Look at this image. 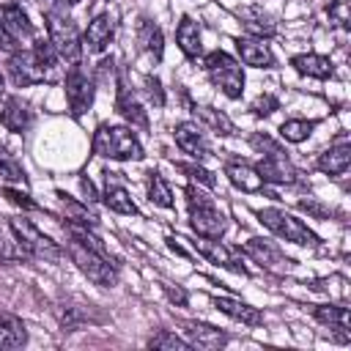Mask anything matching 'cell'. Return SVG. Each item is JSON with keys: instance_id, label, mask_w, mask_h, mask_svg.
<instances>
[{"instance_id": "9a60e30c", "label": "cell", "mask_w": 351, "mask_h": 351, "mask_svg": "<svg viewBox=\"0 0 351 351\" xmlns=\"http://www.w3.org/2000/svg\"><path fill=\"white\" fill-rule=\"evenodd\" d=\"M176 143H178V148L184 154H189L195 159H206L208 156V143H206V137H203L197 123H189V121L178 123L176 126Z\"/></svg>"}, {"instance_id": "2e32d148", "label": "cell", "mask_w": 351, "mask_h": 351, "mask_svg": "<svg viewBox=\"0 0 351 351\" xmlns=\"http://www.w3.org/2000/svg\"><path fill=\"white\" fill-rule=\"evenodd\" d=\"M0 25H3L16 41H22V38H33V22H30L27 14L22 11V5H16V3H5V5H0Z\"/></svg>"}, {"instance_id": "4316f807", "label": "cell", "mask_w": 351, "mask_h": 351, "mask_svg": "<svg viewBox=\"0 0 351 351\" xmlns=\"http://www.w3.org/2000/svg\"><path fill=\"white\" fill-rule=\"evenodd\" d=\"M137 41L143 44V49H145L154 60H162V30H159V25L143 19L140 27H137Z\"/></svg>"}, {"instance_id": "ba28073f", "label": "cell", "mask_w": 351, "mask_h": 351, "mask_svg": "<svg viewBox=\"0 0 351 351\" xmlns=\"http://www.w3.org/2000/svg\"><path fill=\"white\" fill-rule=\"evenodd\" d=\"M258 219L271 233H277L285 241H293V244H302V247H315L318 244V236L307 225H302L296 217H291L288 211H282V208H261L258 211Z\"/></svg>"}, {"instance_id": "1f68e13d", "label": "cell", "mask_w": 351, "mask_h": 351, "mask_svg": "<svg viewBox=\"0 0 351 351\" xmlns=\"http://www.w3.org/2000/svg\"><path fill=\"white\" fill-rule=\"evenodd\" d=\"M313 129H315V121L293 118V121H285V123L280 126V134H282V140H288V143H302V140H307V137L313 134Z\"/></svg>"}, {"instance_id": "277c9868", "label": "cell", "mask_w": 351, "mask_h": 351, "mask_svg": "<svg viewBox=\"0 0 351 351\" xmlns=\"http://www.w3.org/2000/svg\"><path fill=\"white\" fill-rule=\"evenodd\" d=\"M8 228H11L22 252H27L33 258H41V261H60L63 258V250L58 247V241H52L47 233H41L30 219L14 217V219H8Z\"/></svg>"}, {"instance_id": "83f0119b", "label": "cell", "mask_w": 351, "mask_h": 351, "mask_svg": "<svg viewBox=\"0 0 351 351\" xmlns=\"http://www.w3.org/2000/svg\"><path fill=\"white\" fill-rule=\"evenodd\" d=\"M321 324H326L329 329H337V332H343L346 337H348V324H351V318H348V310L346 307H315V313H313Z\"/></svg>"}, {"instance_id": "ee69618b", "label": "cell", "mask_w": 351, "mask_h": 351, "mask_svg": "<svg viewBox=\"0 0 351 351\" xmlns=\"http://www.w3.org/2000/svg\"><path fill=\"white\" fill-rule=\"evenodd\" d=\"M58 3H80V0H58Z\"/></svg>"}, {"instance_id": "3957f363", "label": "cell", "mask_w": 351, "mask_h": 351, "mask_svg": "<svg viewBox=\"0 0 351 351\" xmlns=\"http://www.w3.org/2000/svg\"><path fill=\"white\" fill-rule=\"evenodd\" d=\"M186 203H189V225L197 236L203 239H219L228 228L225 222V214L217 208V203L203 195L197 186H189L186 189Z\"/></svg>"}, {"instance_id": "ffe728a7", "label": "cell", "mask_w": 351, "mask_h": 351, "mask_svg": "<svg viewBox=\"0 0 351 351\" xmlns=\"http://www.w3.org/2000/svg\"><path fill=\"white\" fill-rule=\"evenodd\" d=\"M351 165V148H348V140L340 137L337 145H329L321 156H318V170L329 173V176H343Z\"/></svg>"}, {"instance_id": "f1b7e54d", "label": "cell", "mask_w": 351, "mask_h": 351, "mask_svg": "<svg viewBox=\"0 0 351 351\" xmlns=\"http://www.w3.org/2000/svg\"><path fill=\"white\" fill-rule=\"evenodd\" d=\"M192 112H195V118L206 121L217 134H233V132H236L233 121H230L225 112H219V110H211V107H192Z\"/></svg>"}, {"instance_id": "e0dca14e", "label": "cell", "mask_w": 351, "mask_h": 351, "mask_svg": "<svg viewBox=\"0 0 351 351\" xmlns=\"http://www.w3.org/2000/svg\"><path fill=\"white\" fill-rule=\"evenodd\" d=\"M236 49H239V55H241V60H244L247 66H255V69H269V66H274V55H271V49L263 44V38H255V36L239 38V41H236Z\"/></svg>"}, {"instance_id": "7a4b0ae2", "label": "cell", "mask_w": 351, "mask_h": 351, "mask_svg": "<svg viewBox=\"0 0 351 351\" xmlns=\"http://www.w3.org/2000/svg\"><path fill=\"white\" fill-rule=\"evenodd\" d=\"M93 154L126 162V159H143V145L126 126L101 123L93 134Z\"/></svg>"}, {"instance_id": "8fae6325", "label": "cell", "mask_w": 351, "mask_h": 351, "mask_svg": "<svg viewBox=\"0 0 351 351\" xmlns=\"http://www.w3.org/2000/svg\"><path fill=\"white\" fill-rule=\"evenodd\" d=\"M192 247H195V252L197 255H203V258H208L211 263H217V266H222V269H230V271H236V274H247V269H244V263L236 258V252L230 250V247H225L219 239H195L192 241Z\"/></svg>"}, {"instance_id": "7c38bea8", "label": "cell", "mask_w": 351, "mask_h": 351, "mask_svg": "<svg viewBox=\"0 0 351 351\" xmlns=\"http://www.w3.org/2000/svg\"><path fill=\"white\" fill-rule=\"evenodd\" d=\"M241 250H244L255 263H261L263 269H271V271L288 269V263H291V261L280 252V247L271 244V241H266V239H250V241L241 244Z\"/></svg>"}, {"instance_id": "6da1fadb", "label": "cell", "mask_w": 351, "mask_h": 351, "mask_svg": "<svg viewBox=\"0 0 351 351\" xmlns=\"http://www.w3.org/2000/svg\"><path fill=\"white\" fill-rule=\"evenodd\" d=\"M58 52L49 41H36L30 52H14L8 60L11 80L25 88V85H38V82H52L58 77Z\"/></svg>"}, {"instance_id": "52a82bcc", "label": "cell", "mask_w": 351, "mask_h": 351, "mask_svg": "<svg viewBox=\"0 0 351 351\" xmlns=\"http://www.w3.org/2000/svg\"><path fill=\"white\" fill-rule=\"evenodd\" d=\"M206 71H208V77H211V82L225 93V96H230V99H239L241 93H244V71H241V66L228 55V52H211V55H206Z\"/></svg>"}, {"instance_id": "d4e9b609", "label": "cell", "mask_w": 351, "mask_h": 351, "mask_svg": "<svg viewBox=\"0 0 351 351\" xmlns=\"http://www.w3.org/2000/svg\"><path fill=\"white\" fill-rule=\"evenodd\" d=\"M176 41H178V47H181V52L186 58H197L200 55V49H203V44H200V27H197V22L192 16H181L178 30H176Z\"/></svg>"}, {"instance_id": "cb8c5ba5", "label": "cell", "mask_w": 351, "mask_h": 351, "mask_svg": "<svg viewBox=\"0 0 351 351\" xmlns=\"http://www.w3.org/2000/svg\"><path fill=\"white\" fill-rule=\"evenodd\" d=\"M27 343V329L19 315L0 313V348H19Z\"/></svg>"}, {"instance_id": "9c48e42d", "label": "cell", "mask_w": 351, "mask_h": 351, "mask_svg": "<svg viewBox=\"0 0 351 351\" xmlns=\"http://www.w3.org/2000/svg\"><path fill=\"white\" fill-rule=\"evenodd\" d=\"M66 101L74 118L85 115L93 104V77L82 69V63H74L66 74Z\"/></svg>"}, {"instance_id": "d6a6232c", "label": "cell", "mask_w": 351, "mask_h": 351, "mask_svg": "<svg viewBox=\"0 0 351 351\" xmlns=\"http://www.w3.org/2000/svg\"><path fill=\"white\" fill-rule=\"evenodd\" d=\"M60 200H63V208H66V219H71V222H77V225H88V228H96V225H99L96 214H90L82 203L71 200V197L63 195V192H60Z\"/></svg>"}, {"instance_id": "30bf717a", "label": "cell", "mask_w": 351, "mask_h": 351, "mask_svg": "<svg viewBox=\"0 0 351 351\" xmlns=\"http://www.w3.org/2000/svg\"><path fill=\"white\" fill-rule=\"evenodd\" d=\"M258 176L263 178V181H271V184H296L299 178V173H296V167L288 162V156L282 154V148H274V151H269L261 162H258Z\"/></svg>"}, {"instance_id": "e575fe53", "label": "cell", "mask_w": 351, "mask_h": 351, "mask_svg": "<svg viewBox=\"0 0 351 351\" xmlns=\"http://www.w3.org/2000/svg\"><path fill=\"white\" fill-rule=\"evenodd\" d=\"M244 30L252 33L255 38H263V36H271V33H274V22H269V19L261 16V14H252V16L244 19Z\"/></svg>"}, {"instance_id": "ab89813d", "label": "cell", "mask_w": 351, "mask_h": 351, "mask_svg": "<svg viewBox=\"0 0 351 351\" xmlns=\"http://www.w3.org/2000/svg\"><path fill=\"white\" fill-rule=\"evenodd\" d=\"M0 49H5V52H11V55H14V52H19V41H16V38H14L3 25H0Z\"/></svg>"}, {"instance_id": "8d00e7d4", "label": "cell", "mask_w": 351, "mask_h": 351, "mask_svg": "<svg viewBox=\"0 0 351 351\" xmlns=\"http://www.w3.org/2000/svg\"><path fill=\"white\" fill-rule=\"evenodd\" d=\"M178 170H181V173H186L189 178L200 181L203 186H214V184H217V181H214V176H211L206 167H200V165H184V162H181V165H178Z\"/></svg>"}, {"instance_id": "d6986e66", "label": "cell", "mask_w": 351, "mask_h": 351, "mask_svg": "<svg viewBox=\"0 0 351 351\" xmlns=\"http://www.w3.org/2000/svg\"><path fill=\"white\" fill-rule=\"evenodd\" d=\"M33 121V112L30 107L19 99V96H8L5 104H3V112H0V123L8 129V132H25Z\"/></svg>"}, {"instance_id": "4dcf8cb0", "label": "cell", "mask_w": 351, "mask_h": 351, "mask_svg": "<svg viewBox=\"0 0 351 351\" xmlns=\"http://www.w3.org/2000/svg\"><path fill=\"white\" fill-rule=\"evenodd\" d=\"M148 195H151V203H156L162 208H173V192H170L167 181L162 178V173H156V170L148 173Z\"/></svg>"}, {"instance_id": "5bb4252c", "label": "cell", "mask_w": 351, "mask_h": 351, "mask_svg": "<svg viewBox=\"0 0 351 351\" xmlns=\"http://www.w3.org/2000/svg\"><path fill=\"white\" fill-rule=\"evenodd\" d=\"M112 33H115V16H112V14H99V16H93V22L88 25L85 38H82V47H85L88 52H101V49L110 44Z\"/></svg>"}, {"instance_id": "4fadbf2b", "label": "cell", "mask_w": 351, "mask_h": 351, "mask_svg": "<svg viewBox=\"0 0 351 351\" xmlns=\"http://www.w3.org/2000/svg\"><path fill=\"white\" fill-rule=\"evenodd\" d=\"M184 326V335L189 340V346H197V348H222L228 343V335L217 326H208V324H200V321H181Z\"/></svg>"}, {"instance_id": "603a6c76", "label": "cell", "mask_w": 351, "mask_h": 351, "mask_svg": "<svg viewBox=\"0 0 351 351\" xmlns=\"http://www.w3.org/2000/svg\"><path fill=\"white\" fill-rule=\"evenodd\" d=\"M104 176H107V189H104V203H107V208H110V211H118V214H129V217H137L140 211H137L134 200L129 197L126 186L115 184V178H112V173H110V170H107Z\"/></svg>"}, {"instance_id": "7bdbcfd3", "label": "cell", "mask_w": 351, "mask_h": 351, "mask_svg": "<svg viewBox=\"0 0 351 351\" xmlns=\"http://www.w3.org/2000/svg\"><path fill=\"white\" fill-rule=\"evenodd\" d=\"M3 90H5V88H3V77H0V99H3Z\"/></svg>"}, {"instance_id": "60d3db41", "label": "cell", "mask_w": 351, "mask_h": 351, "mask_svg": "<svg viewBox=\"0 0 351 351\" xmlns=\"http://www.w3.org/2000/svg\"><path fill=\"white\" fill-rule=\"evenodd\" d=\"M3 195H5L11 203L22 206V208H36V203H33V200H27V195H22V192H14V189H3Z\"/></svg>"}, {"instance_id": "8992f818", "label": "cell", "mask_w": 351, "mask_h": 351, "mask_svg": "<svg viewBox=\"0 0 351 351\" xmlns=\"http://www.w3.org/2000/svg\"><path fill=\"white\" fill-rule=\"evenodd\" d=\"M44 19H47V33H49V44L55 47V52L71 63L80 60V52H82V44H80V33H77V25L71 16H66L63 11H44Z\"/></svg>"}, {"instance_id": "f35d334b", "label": "cell", "mask_w": 351, "mask_h": 351, "mask_svg": "<svg viewBox=\"0 0 351 351\" xmlns=\"http://www.w3.org/2000/svg\"><path fill=\"white\" fill-rule=\"evenodd\" d=\"M145 88H148V96L156 101V107H162V104H165V93H162L159 80H156V77H145Z\"/></svg>"}, {"instance_id": "7402d4cb", "label": "cell", "mask_w": 351, "mask_h": 351, "mask_svg": "<svg viewBox=\"0 0 351 351\" xmlns=\"http://www.w3.org/2000/svg\"><path fill=\"white\" fill-rule=\"evenodd\" d=\"M225 176L230 178L233 186H239L241 192H258L263 186V178L258 176V170L247 162H228L225 165Z\"/></svg>"}, {"instance_id": "44dd1931", "label": "cell", "mask_w": 351, "mask_h": 351, "mask_svg": "<svg viewBox=\"0 0 351 351\" xmlns=\"http://www.w3.org/2000/svg\"><path fill=\"white\" fill-rule=\"evenodd\" d=\"M214 304H217L219 313H225L233 321H241L247 326H261L263 324V313L258 307H250L247 302H236V299H228V296H214Z\"/></svg>"}, {"instance_id": "836d02e7", "label": "cell", "mask_w": 351, "mask_h": 351, "mask_svg": "<svg viewBox=\"0 0 351 351\" xmlns=\"http://www.w3.org/2000/svg\"><path fill=\"white\" fill-rule=\"evenodd\" d=\"M148 346H151V348H173V351H189V348H192L189 340H181V337L173 335V332H159V335H154V337L148 340Z\"/></svg>"}, {"instance_id": "d590c367", "label": "cell", "mask_w": 351, "mask_h": 351, "mask_svg": "<svg viewBox=\"0 0 351 351\" xmlns=\"http://www.w3.org/2000/svg\"><path fill=\"white\" fill-rule=\"evenodd\" d=\"M326 14L329 22H335L337 27H348V0H332Z\"/></svg>"}, {"instance_id": "f546056e", "label": "cell", "mask_w": 351, "mask_h": 351, "mask_svg": "<svg viewBox=\"0 0 351 351\" xmlns=\"http://www.w3.org/2000/svg\"><path fill=\"white\" fill-rule=\"evenodd\" d=\"M0 178L8 181V184H22V186L27 184V176H25L22 165L16 162L14 154H8L5 145H0Z\"/></svg>"}, {"instance_id": "5b68a950", "label": "cell", "mask_w": 351, "mask_h": 351, "mask_svg": "<svg viewBox=\"0 0 351 351\" xmlns=\"http://www.w3.org/2000/svg\"><path fill=\"white\" fill-rule=\"evenodd\" d=\"M69 252H71L77 269H80L93 285L112 288V285L118 282V269H115V263H112L107 255H101V252H96V250H90V247L74 241V239L69 241Z\"/></svg>"}, {"instance_id": "ac0fdd59", "label": "cell", "mask_w": 351, "mask_h": 351, "mask_svg": "<svg viewBox=\"0 0 351 351\" xmlns=\"http://www.w3.org/2000/svg\"><path fill=\"white\" fill-rule=\"evenodd\" d=\"M115 110L132 123V126H140V129H145L148 126V118H145V110L140 107V101L134 99V93L129 90V85H126V80L121 77L118 80V99H115Z\"/></svg>"}, {"instance_id": "484cf974", "label": "cell", "mask_w": 351, "mask_h": 351, "mask_svg": "<svg viewBox=\"0 0 351 351\" xmlns=\"http://www.w3.org/2000/svg\"><path fill=\"white\" fill-rule=\"evenodd\" d=\"M291 66H293L299 74H307V77H315V80L332 77V60L324 58V55H315V52L296 55V58L291 60Z\"/></svg>"}, {"instance_id": "74e56055", "label": "cell", "mask_w": 351, "mask_h": 351, "mask_svg": "<svg viewBox=\"0 0 351 351\" xmlns=\"http://www.w3.org/2000/svg\"><path fill=\"white\" fill-rule=\"evenodd\" d=\"M277 107H280V101H277L274 96H269V93H266V96H258V99H255V104H252L255 115H271Z\"/></svg>"}, {"instance_id": "b9f144b4", "label": "cell", "mask_w": 351, "mask_h": 351, "mask_svg": "<svg viewBox=\"0 0 351 351\" xmlns=\"http://www.w3.org/2000/svg\"><path fill=\"white\" fill-rule=\"evenodd\" d=\"M165 291H167V296H170L173 302H178V304H186V293H184L181 288H170V285H165Z\"/></svg>"}]
</instances>
